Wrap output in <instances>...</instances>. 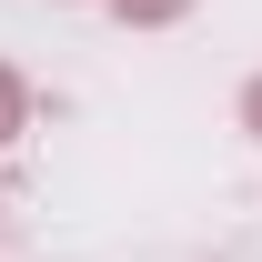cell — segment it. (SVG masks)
<instances>
[{
    "label": "cell",
    "instance_id": "cell-2",
    "mask_svg": "<svg viewBox=\"0 0 262 262\" xmlns=\"http://www.w3.org/2000/svg\"><path fill=\"white\" fill-rule=\"evenodd\" d=\"M31 131V91H20V71H0V151Z\"/></svg>",
    "mask_w": 262,
    "mask_h": 262
},
{
    "label": "cell",
    "instance_id": "cell-3",
    "mask_svg": "<svg viewBox=\"0 0 262 262\" xmlns=\"http://www.w3.org/2000/svg\"><path fill=\"white\" fill-rule=\"evenodd\" d=\"M242 131H252V141H262V71H252V81H242Z\"/></svg>",
    "mask_w": 262,
    "mask_h": 262
},
{
    "label": "cell",
    "instance_id": "cell-1",
    "mask_svg": "<svg viewBox=\"0 0 262 262\" xmlns=\"http://www.w3.org/2000/svg\"><path fill=\"white\" fill-rule=\"evenodd\" d=\"M192 0H111V20H131V31H171Z\"/></svg>",
    "mask_w": 262,
    "mask_h": 262
}]
</instances>
